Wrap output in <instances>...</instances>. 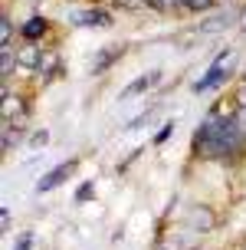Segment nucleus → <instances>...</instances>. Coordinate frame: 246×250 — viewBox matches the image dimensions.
<instances>
[{
	"instance_id": "obj_1",
	"label": "nucleus",
	"mask_w": 246,
	"mask_h": 250,
	"mask_svg": "<svg viewBox=\"0 0 246 250\" xmlns=\"http://www.w3.org/2000/svg\"><path fill=\"white\" fill-rule=\"evenodd\" d=\"M246 145V135L233 115H207L194 132V155L197 158H230Z\"/></svg>"
},
{
	"instance_id": "obj_2",
	"label": "nucleus",
	"mask_w": 246,
	"mask_h": 250,
	"mask_svg": "<svg viewBox=\"0 0 246 250\" xmlns=\"http://www.w3.org/2000/svg\"><path fill=\"white\" fill-rule=\"evenodd\" d=\"M230 60V50H223L217 60H213V66L207 69V76L204 79H197L194 83V92H207V89H213V86H220L223 79H227V69H223V62Z\"/></svg>"
},
{
	"instance_id": "obj_3",
	"label": "nucleus",
	"mask_w": 246,
	"mask_h": 250,
	"mask_svg": "<svg viewBox=\"0 0 246 250\" xmlns=\"http://www.w3.org/2000/svg\"><path fill=\"white\" fill-rule=\"evenodd\" d=\"M73 171H76V158H73V162H62V165H56L53 171H46V175L39 178L37 191H39V194H46V191H53V188H59L62 181H66V178L73 175Z\"/></svg>"
},
{
	"instance_id": "obj_4",
	"label": "nucleus",
	"mask_w": 246,
	"mask_h": 250,
	"mask_svg": "<svg viewBox=\"0 0 246 250\" xmlns=\"http://www.w3.org/2000/svg\"><path fill=\"white\" fill-rule=\"evenodd\" d=\"M154 83H161V73H158V69H154V73H148V76H138L135 83H128V86H125V92H122V99H132V96H138V92H148Z\"/></svg>"
},
{
	"instance_id": "obj_5",
	"label": "nucleus",
	"mask_w": 246,
	"mask_h": 250,
	"mask_svg": "<svg viewBox=\"0 0 246 250\" xmlns=\"http://www.w3.org/2000/svg\"><path fill=\"white\" fill-rule=\"evenodd\" d=\"M76 23H82V26H109L112 17H109V10H82V13H76Z\"/></svg>"
},
{
	"instance_id": "obj_6",
	"label": "nucleus",
	"mask_w": 246,
	"mask_h": 250,
	"mask_svg": "<svg viewBox=\"0 0 246 250\" xmlns=\"http://www.w3.org/2000/svg\"><path fill=\"white\" fill-rule=\"evenodd\" d=\"M46 26H49V23H46V17H30V20L23 23V30H20V33H23V40L37 43V40L46 33Z\"/></svg>"
},
{
	"instance_id": "obj_7",
	"label": "nucleus",
	"mask_w": 246,
	"mask_h": 250,
	"mask_svg": "<svg viewBox=\"0 0 246 250\" xmlns=\"http://www.w3.org/2000/svg\"><path fill=\"white\" fill-rule=\"evenodd\" d=\"M190 224L197 227V234H207L210 227H213V214H210L207 208H194V211H190Z\"/></svg>"
},
{
	"instance_id": "obj_8",
	"label": "nucleus",
	"mask_w": 246,
	"mask_h": 250,
	"mask_svg": "<svg viewBox=\"0 0 246 250\" xmlns=\"http://www.w3.org/2000/svg\"><path fill=\"white\" fill-rule=\"evenodd\" d=\"M122 56V46H112V50H105V53H98L95 56V62H92V73H105L112 62Z\"/></svg>"
},
{
	"instance_id": "obj_9",
	"label": "nucleus",
	"mask_w": 246,
	"mask_h": 250,
	"mask_svg": "<svg viewBox=\"0 0 246 250\" xmlns=\"http://www.w3.org/2000/svg\"><path fill=\"white\" fill-rule=\"evenodd\" d=\"M213 3H217V0H184L181 7H184V10H190V13H204V10H210Z\"/></svg>"
},
{
	"instance_id": "obj_10",
	"label": "nucleus",
	"mask_w": 246,
	"mask_h": 250,
	"mask_svg": "<svg viewBox=\"0 0 246 250\" xmlns=\"http://www.w3.org/2000/svg\"><path fill=\"white\" fill-rule=\"evenodd\" d=\"M10 37H13V23H10V17L3 13V17H0V43L10 46Z\"/></svg>"
},
{
	"instance_id": "obj_11",
	"label": "nucleus",
	"mask_w": 246,
	"mask_h": 250,
	"mask_svg": "<svg viewBox=\"0 0 246 250\" xmlns=\"http://www.w3.org/2000/svg\"><path fill=\"white\" fill-rule=\"evenodd\" d=\"M181 3H184V0H154L151 7H158V10H177Z\"/></svg>"
},
{
	"instance_id": "obj_12",
	"label": "nucleus",
	"mask_w": 246,
	"mask_h": 250,
	"mask_svg": "<svg viewBox=\"0 0 246 250\" xmlns=\"http://www.w3.org/2000/svg\"><path fill=\"white\" fill-rule=\"evenodd\" d=\"M171 135H174V122H168V125H164V128L158 132V135H154V145H161V142H168Z\"/></svg>"
},
{
	"instance_id": "obj_13",
	"label": "nucleus",
	"mask_w": 246,
	"mask_h": 250,
	"mask_svg": "<svg viewBox=\"0 0 246 250\" xmlns=\"http://www.w3.org/2000/svg\"><path fill=\"white\" fill-rule=\"evenodd\" d=\"M233 122L240 125V132H243V135H246V109H243V105H240V109H236V112H233Z\"/></svg>"
},
{
	"instance_id": "obj_14",
	"label": "nucleus",
	"mask_w": 246,
	"mask_h": 250,
	"mask_svg": "<svg viewBox=\"0 0 246 250\" xmlns=\"http://www.w3.org/2000/svg\"><path fill=\"white\" fill-rule=\"evenodd\" d=\"M89 194H92V185H82L79 191H76V201H86Z\"/></svg>"
},
{
	"instance_id": "obj_15",
	"label": "nucleus",
	"mask_w": 246,
	"mask_h": 250,
	"mask_svg": "<svg viewBox=\"0 0 246 250\" xmlns=\"http://www.w3.org/2000/svg\"><path fill=\"white\" fill-rule=\"evenodd\" d=\"M0 221H3V230H10V211L3 208V214H0Z\"/></svg>"
},
{
	"instance_id": "obj_16",
	"label": "nucleus",
	"mask_w": 246,
	"mask_h": 250,
	"mask_svg": "<svg viewBox=\"0 0 246 250\" xmlns=\"http://www.w3.org/2000/svg\"><path fill=\"white\" fill-rule=\"evenodd\" d=\"M236 99H240V105H243V109H246V83H243V86H240V96H236Z\"/></svg>"
},
{
	"instance_id": "obj_17",
	"label": "nucleus",
	"mask_w": 246,
	"mask_h": 250,
	"mask_svg": "<svg viewBox=\"0 0 246 250\" xmlns=\"http://www.w3.org/2000/svg\"><path fill=\"white\" fill-rule=\"evenodd\" d=\"M243 30H246V26H243Z\"/></svg>"
}]
</instances>
